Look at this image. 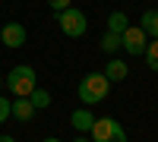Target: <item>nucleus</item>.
<instances>
[{
    "instance_id": "nucleus-1",
    "label": "nucleus",
    "mask_w": 158,
    "mask_h": 142,
    "mask_svg": "<svg viewBox=\"0 0 158 142\" xmlns=\"http://www.w3.org/2000/svg\"><path fill=\"white\" fill-rule=\"evenodd\" d=\"M108 92H111V82H108V76H104V73H89V76H82L79 85H76V95H79V101H82V108L101 104V101L108 98Z\"/></svg>"
},
{
    "instance_id": "nucleus-2",
    "label": "nucleus",
    "mask_w": 158,
    "mask_h": 142,
    "mask_svg": "<svg viewBox=\"0 0 158 142\" xmlns=\"http://www.w3.org/2000/svg\"><path fill=\"white\" fill-rule=\"evenodd\" d=\"M3 85L10 88L13 98H29L35 88H38V73L29 67V63H19V67L10 70V76L3 79Z\"/></svg>"
},
{
    "instance_id": "nucleus-3",
    "label": "nucleus",
    "mask_w": 158,
    "mask_h": 142,
    "mask_svg": "<svg viewBox=\"0 0 158 142\" xmlns=\"http://www.w3.org/2000/svg\"><path fill=\"white\" fill-rule=\"evenodd\" d=\"M57 25H60V32L67 35V38H82L85 29H89V19H85V13H82V10L70 6V10L57 13Z\"/></svg>"
},
{
    "instance_id": "nucleus-4",
    "label": "nucleus",
    "mask_w": 158,
    "mask_h": 142,
    "mask_svg": "<svg viewBox=\"0 0 158 142\" xmlns=\"http://www.w3.org/2000/svg\"><path fill=\"white\" fill-rule=\"evenodd\" d=\"M146 44H149V35L142 32L139 25H127V29L120 32V47L130 57H142L146 54Z\"/></svg>"
},
{
    "instance_id": "nucleus-5",
    "label": "nucleus",
    "mask_w": 158,
    "mask_h": 142,
    "mask_svg": "<svg viewBox=\"0 0 158 142\" xmlns=\"http://www.w3.org/2000/svg\"><path fill=\"white\" fill-rule=\"evenodd\" d=\"M123 126L117 123L114 117H95V123H92V130H89V139L92 142H104V139H111L114 133H120Z\"/></svg>"
},
{
    "instance_id": "nucleus-6",
    "label": "nucleus",
    "mask_w": 158,
    "mask_h": 142,
    "mask_svg": "<svg viewBox=\"0 0 158 142\" xmlns=\"http://www.w3.org/2000/svg\"><path fill=\"white\" fill-rule=\"evenodd\" d=\"M25 38H29V32H25L22 22H6L3 29H0V41H3L6 47H22Z\"/></svg>"
},
{
    "instance_id": "nucleus-7",
    "label": "nucleus",
    "mask_w": 158,
    "mask_h": 142,
    "mask_svg": "<svg viewBox=\"0 0 158 142\" xmlns=\"http://www.w3.org/2000/svg\"><path fill=\"white\" fill-rule=\"evenodd\" d=\"M10 117H16L19 123H29L32 117H35V108H32V101L29 98H16L10 104Z\"/></svg>"
},
{
    "instance_id": "nucleus-8",
    "label": "nucleus",
    "mask_w": 158,
    "mask_h": 142,
    "mask_svg": "<svg viewBox=\"0 0 158 142\" xmlns=\"http://www.w3.org/2000/svg\"><path fill=\"white\" fill-rule=\"evenodd\" d=\"M70 123H73V130L89 133V130H92V123H95V114H92L89 108H79V111H73V114H70Z\"/></svg>"
},
{
    "instance_id": "nucleus-9",
    "label": "nucleus",
    "mask_w": 158,
    "mask_h": 142,
    "mask_svg": "<svg viewBox=\"0 0 158 142\" xmlns=\"http://www.w3.org/2000/svg\"><path fill=\"white\" fill-rule=\"evenodd\" d=\"M104 76H108V82H123L127 76H130V67H127L123 60L111 57V60H108V67H104Z\"/></svg>"
},
{
    "instance_id": "nucleus-10",
    "label": "nucleus",
    "mask_w": 158,
    "mask_h": 142,
    "mask_svg": "<svg viewBox=\"0 0 158 142\" xmlns=\"http://www.w3.org/2000/svg\"><path fill=\"white\" fill-rule=\"evenodd\" d=\"M139 29L146 32L149 38H158V10H142V19H139Z\"/></svg>"
},
{
    "instance_id": "nucleus-11",
    "label": "nucleus",
    "mask_w": 158,
    "mask_h": 142,
    "mask_svg": "<svg viewBox=\"0 0 158 142\" xmlns=\"http://www.w3.org/2000/svg\"><path fill=\"white\" fill-rule=\"evenodd\" d=\"M127 25H130V19H127V13H123V10H114L111 16H108V32H114V35H120Z\"/></svg>"
},
{
    "instance_id": "nucleus-12",
    "label": "nucleus",
    "mask_w": 158,
    "mask_h": 142,
    "mask_svg": "<svg viewBox=\"0 0 158 142\" xmlns=\"http://www.w3.org/2000/svg\"><path fill=\"white\" fill-rule=\"evenodd\" d=\"M101 51H104V54H117V51H120V35L104 32L101 35Z\"/></svg>"
},
{
    "instance_id": "nucleus-13",
    "label": "nucleus",
    "mask_w": 158,
    "mask_h": 142,
    "mask_svg": "<svg viewBox=\"0 0 158 142\" xmlns=\"http://www.w3.org/2000/svg\"><path fill=\"white\" fill-rule=\"evenodd\" d=\"M142 57H146L149 70H152V73H158V38H152V41L146 44V54H142Z\"/></svg>"
},
{
    "instance_id": "nucleus-14",
    "label": "nucleus",
    "mask_w": 158,
    "mask_h": 142,
    "mask_svg": "<svg viewBox=\"0 0 158 142\" xmlns=\"http://www.w3.org/2000/svg\"><path fill=\"white\" fill-rule=\"evenodd\" d=\"M29 101H32V108H35V111H41V108L51 104V95H48V88H35V92L29 95Z\"/></svg>"
},
{
    "instance_id": "nucleus-15",
    "label": "nucleus",
    "mask_w": 158,
    "mask_h": 142,
    "mask_svg": "<svg viewBox=\"0 0 158 142\" xmlns=\"http://www.w3.org/2000/svg\"><path fill=\"white\" fill-rule=\"evenodd\" d=\"M48 6L54 10V13H63V10H70V6H73V0H48Z\"/></svg>"
},
{
    "instance_id": "nucleus-16",
    "label": "nucleus",
    "mask_w": 158,
    "mask_h": 142,
    "mask_svg": "<svg viewBox=\"0 0 158 142\" xmlns=\"http://www.w3.org/2000/svg\"><path fill=\"white\" fill-rule=\"evenodd\" d=\"M10 104H13L10 98H0V123H6V117H10Z\"/></svg>"
},
{
    "instance_id": "nucleus-17",
    "label": "nucleus",
    "mask_w": 158,
    "mask_h": 142,
    "mask_svg": "<svg viewBox=\"0 0 158 142\" xmlns=\"http://www.w3.org/2000/svg\"><path fill=\"white\" fill-rule=\"evenodd\" d=\"M104 142H130V139H127V133H123V130H120V133H114V136H111V139H104Z\"/></svg>"
},
{
    "instance_id": "nucleus-18",
    "label": "nucleus",
    "mask_w": 158,
    "mask_h": 142,
    "mask_svg": "<svg viewBox=\"0 0 158 142\" xmlns=\"http://www.w3.org/2000/svg\"><path fill=\"white\" fill-rule=\"evenodd\" d=\"M0 142H16V139H13V136H0Z\"/></svg>"
},
{
    "instance_id": "nucleus-19",
    "label": "nucleus",
    "mask_w": 158,
    "mask_h": 142,
    "mask_svg": "<svg viewBox=\"0 0 158 142\" xmlns=\"http://www.w3.org/2000/svg\"><path fill=\"white\" fill-rule=\"evenodd\" d=\"M73 142H92V139H89V136H79V139H73Z\"/></svg>"
},
{
    "instance_id": "nucleus-20",
    "label": "nucleus",
    "mask_w": 158,
    "mask_h": 142,
    "mask_svg": "<svg viewBox=\"0 0 158 142\" xmlns=\"http://www.w3.org/2000/svg\"><path fill=\"white\" fill-rule=\"evenodd\" d=\"M41 142H60V139H57V136H48V139H41Z\"/></svg>"
},
{
    "instance_id": "nucleus-21",
    "label": "nucleus",
    "mask_w": 158,
    "mask_h": 142,
    "mask_svg": "<svg viewBox=\"0 0 158 142\" xmlns=\"http://www.w3.org/2000/svg\"><path fill=\"white\" fill-rule=\"evenodd\" d=\"M0 88H3V79H0Z\"/></svg>"
}]
</instances>
